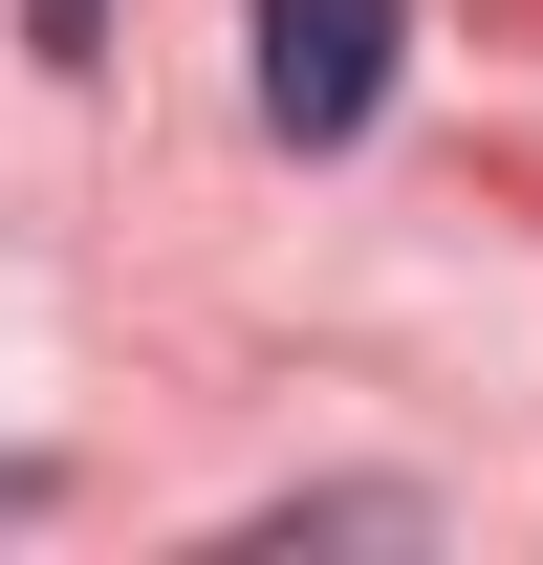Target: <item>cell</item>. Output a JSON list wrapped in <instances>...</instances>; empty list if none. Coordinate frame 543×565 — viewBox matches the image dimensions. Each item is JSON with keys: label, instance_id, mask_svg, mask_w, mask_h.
Listing matches in <instances>:
<instances>
[{"label": "cell", "instance_id": "6da1fadb", "mask_svg": "<svg viewBox=\"0 0 543 565\" xmlns=\"http://www.w3.org/2000/svg\"><path fill=\"white\" fill-rule=\"evenodd\" d=\"M392 44H413V0H262V131L348 152L392 109Z\"/></svg>", "mask_w": 543, "mask_h": 565}, {"label": "cell", "instance_id": "7a4b0ae2", "mask_svg": "<svg viewBox=\"0 0 543 565\" xmlns=\"http://www.w3.org/2000/svg\"><path fill=\"white\" fill-rule=\"evenodd\" d=\"M22 44H44V66H87V44H109V0H22Z\"/></svg>", "mask_w": 543, "mask_h": 565}]
</instances>
